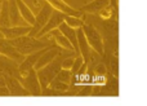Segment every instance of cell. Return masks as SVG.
I'll use <instances>...</instances> for the list:
<instances>
[{
	"instance_id": "obj_1",
	"label": "cell",
	"mask_w": 147,
	"mask_h": 106,
	"mask_svg": "<svg viewBox=\"0 0 147 106\" xmlns=\"http://www.w3.org/2000/svg\"><path fill=\"white\" fill-rule=\"evenodd\" d=\"M9 41H10V44L23 56H27V54H30V53L40 51V49H44V48H47V47L54 44L48 40H44L43 38L39 39V38L30 36V35L18 36V38H16V39H10Z\"/></svg>"
},
{
	"instance_id": "obj_2",
	"label": "cell",
	"mask_w": 147,
	"mask_h": 106,
	"mask_svg": "<svg viewBox=\"0 0 147 106\" xmlns=\"http://www.w3.org/2000/svg\"><path fill=\"white\" fill-rule=\"evenodd\" d=\"M66 57L63 54H59L54 58L53 61L48 63V65L43 66L41 69H38L36 70V75H38V79H39V83L41 86V89L43 88H47L48 84L56 78L57 73L61 70V61L62 58Z\"/></svg>"
},
{
	"instance_id": "obj_3",
	"label": "cell",
	"mask_w": 147,
	"mask_h": 106,
	"mask_svg": "<svg viewBox=\"0 0 147 106\" xmlns=\"http://www.w3.org/2000/svg\"><path fill=\"white\" fill-rule=\"evenodd\" d=\"M81 30H83L85 39L88 41L89 47H90L93 51H96L98 54L103 56L105 53V39L101 35V33L98 31V29L94 25L89 22H84L81 26Z\"/></svg>"
},
{
	"instance_id": "obj_4",
	"label": "cell",
	"mask_w": 147,
	"mask_h": 106,
	"mask_svg": "<svg viewBox=\"0 0 147 106\" xmlns=\"http://www.w3.org/2000/svg\"><path fill=\"white\" fill-rule=\"evenodd\" d=\"M21 84L23 88L30 93V96H41V86L39 83L35 69H30L25 75L21 78Z\"/></svg>"
},
{
	"instance_id": "obj_5",
	"label": "cell",
	"mask_w": 147,
	"mask_h": 106,
	"mask_svg": "<svg viewBox=\"0 0 147 106\" xmlns=\"http://www.w3.org/2000/svg\"><path fill=\"white\" fill-rule=\"evenodd\" d=\"M52 12H53V8L45 1L43 5V8L35 14V21H34L32 26H31V29H30V33H28L27 35L36 36V34H38L39 31L44 27V25L47 23V21H48L49 16L52 14Z\"/></svg>"
},
{
	"instance_id": "obj_6",
	"label": "cell",
	"mask_w": 147,
	"mask_h": 106,
	"mask_svg": "<svg viewBox=\"0 0 147 106\" xmlns=\"http://www.w3.org/2000/svg\"><path fill=\"white\" fill-rule=\"evenodd\" d=\"M63 18H65V14H63V13H61V12H58V10L53 9V12H52V14L49 16L48 21H47V23L44 25V27L41 29V30L39 31L38 34H36L35 38H41V36L45 35L47 33H49V31H52V30H54V29H57L62 22H63Z\"/></svg>"
},
{
	"instance_id": "obj_7",
	"label": "cell",
	"mask_w": 147,
	"mask_h": 106,
	"mask_svg": "<svg viewBox=\"0 0 147 106\" xmlns=\"http://www.w3.org/2000/svg\"><path fill=\"white\" fill-rule=\"evenodd\" d=\"M0 54L7 56L8 58L16 61L18 65H20L23 61V58H25V56L21 54V53L10 44V41L5 38H0Z\"/></svg>"
},
{
	"instance_id": "obj_8",
	"label": "cell",
	"mask_w": 147,
	"mask_h": 106,
	"mask_svg": "<svg viewBox=\"0 0 147 106\" xmlns=\"http://www.w3.org/2000/svg\"><path fill=\"white\" fill-rule=\"evenodd\" d=\"M0 74L14 76L18 80H21V75L20 71H18V63L3 54H0Z\"/></svg>"
},
{
	"instance_id": "obj_9",
	"label": "cell",
	"mask_w": 147,
	"mask_h": 106,
	"mask_svg": "<svg viewBox=\"0 0 147 106\" xmlns=\"http://www.w3.org/2000/svg\"><path fill=\"white\" fill-rule=\"evenodd\" d=\"M4 80H5V86H7L8 91H9L10 96H30L27 91L23 88V86L21 84V82L17 78L10 75H4Z\"/></svg>"
},
{
	"instance_id": "obj_10",
	"label": "cell",
	"mask_w": 147,
	"mask_h": 106,
	"mask_svg": "<svg viewBox=\"0 0 147 106\" xmlns=\"http://www.w3.org/2000/svg\"><path fill=\"white\" fill-rule=\"evenodd\" d=\"M51 5L53 9L58 10V12L63 13V14H69V16H76V17H81L83 13L79 9H75L74 7H71L70 4H67L65 0H44Z\"/></svg>"
},
{
	"instance_id": "obj_11",
	"label": "cell",
	"mask_w": 147,
	"mask_h": 106,
	"mask_svg": "<svg viewBox=\"0 0 147 106\" xmlns=\"http://www.w3.org/2000/svg\"><path fill=\"white\" fill-rule=\"evenodd\" d=\"M31 26L26 25V26H8V27H0V31H1L3 36L8 40L10 39H16L18 36L22 35H27L30 33Z\"/></svg>"
},
{
	"instance_id": "obj_12",
	"label": "cell",
	"mask_w": 147,
	"mask_h": 106,
	"mask_svg": "<svg viewBox=\"0 0 147 106\" xmlns=\"http://www.w3.org/2000/svg\"><path fill=\"white\" fill-rule=\"evenodd\" d=\"M8 12H9L10 26H26L27 25V23L23 21V18L21 17L16 0H8Z\"/></svg>"
},
{
	"instance_id": "obj_13",
	"label": "cell",
	"mask_w": 147,
	"mask_h": 106,
	"mask_svg": "<svg viewBox=\"0 0 147 106\" xmlns=\"http://www.w3.org/2000/svg\"><path fill=\"white\" fill-rule=\"evenodd\" d=\"M57 29H58V30L61 31V33L63 34L65 36H66L67 40H69L70 43H71V46H72V48H74V51H75V53H76V54H79V48H78V35H76V29L70 27V26H67L65 22H62Z\"/></svg>"
},
{
	"instance_id": "obj_14",
	"label": "cell",
	"mask_w": 147,
	"mask_h": 106,
	"mask_svg": "<svg viewBox=\"0 0 147 106\" xmlns=\"http://www.w3.org/2000/svg\"><path fill=\"white\" fill-rule=\"evenodd\" d=\"M110 4V0H92L89 1L88 4L83 5L80 8V12L81 13H88V14H97L101 9H103L105 7Z\"/></svg>"
},
{
	"instance_id": "obj_15",
	"label": "cell",
	"mask_w": 147,
	"mask_h": 106,
	"mask_svg": "<svg viewBox=\"0 0 147 106\" xmlns=\"http://www.w3.org/2000/svg\"><path fill=\"white\" fill-rule=\"evenodd\" d=\"M76 35H78V48H79V54L83 57L84 62H86V60H88V56L89 53H90V47H89L88 41H86L85 39V35H84L83 30H81V27L76 29Z\"/></svg>"
},
{
	"instance_id": "obj_16",
	"label": "cell",
	"mask_w": 147,
	"mask_h": 106,
	"mask_svg": "<svg viewBox=\"0 0 147 106\" xmlns=\"http://www.w3.org/2000/svg\"><path fill=\"white\" fill-rule=\"evenodd\" d=\"M16 3H17L18 10H20V14H21V17L23 18V21H25L27 25L32 26L34 21H35V14H34L30 8L23 3V0H16Z\"/></svg>"
},
{
	"instance_id": "obj_17",
	"label": "cell",
	"mask_w": 147,
	"mask_h": 106,
	"mask_svg": "<svg viewBox=\"0 0 147 106\" xmlns=\"http://www.w3.org/2000/svg\"><path fill=\"white\" fill-rule=\"evenodd\" d=\"M107 56V63H106V67H107V73L111 74L114 76L119 75V58L115 54H103Z\"/></svg>"
},
{
	"instance_id": "obj_18",
	"label": "cell",
	"mask_w": 147,
	"mask_h": 106,
	"mask_svg": "<svg viewBox=\"0 0 147 106\" xmlns=\"http://www.w3.org/2000/svg\"><path fill=\"white\" fill-rule=\"evenodd\" d=\"M0 5V27H8L10 26L9 12H8V0H3Z\"/></svg>"
},
{
	"instance_id": "obj_19",
	"label": "cell",
	"mask_w": 147,
	"mask_h": 106,
	"mask_svg": "<svg viewBox=\"0 0 147 106\" xmlns=\"http://www.w3.org/2000/svg\"><path fill=\"white\" fill-rule=\"evenodd\" d=\"M48 87H49V88H52V89H54V91L63 92V93L66 94V96H71V93H70V91H69L70 84L63 83V82L58 80V79H56V78H54L53 80H52L51 83L48 84Z\"/></svg>"
},
{
	"instance_id": "obj_20",
	"label": "cell",
	"mask_w": 147,
	"mask_h": 106,
	"mask_svg": "<svg viewBox=\"0 0 147 106\" xmlns=\"http://www.w3.org/2000/svg\"><path fill=\"white\" fill-rule=\"evenodd\" d=\"M63 22L66 23L67 26L72 29H79L83 26L84 21L81 17H76V16H69V14H65V18H63Z\"/></svg>"
},
{
	"instance_id": "obj_21",
	"label": "cell",
	"mask_w": 147,
	"mask_h": 106,
	"mask_svg": "<svg viewBox=\"0 0 147 106\" xmlns=\"http://www.w3.org/2000/svg\"><path fill=\"white\" fill-rule=\"evenodd\" d=\"M23 3L30 8L31 12H32L34 14H36V13L43 8V5L45 1H44V0H23Z\"/></svg>"
},
{
	"instance_id": "obj_22",
	"label": "cell",
	"mask_w": 147,
	"mask_h": 106,
	"mask_svg": "<svg viewBox=\"0 0 147 106\" xmlns=\"http://www.w3.org/2000/svg\"><path fill=\"white\" fill-rule=\"evenodd\" d=\"M71 78H72L71 70H66V69H61L56 75V79H58V80L63 82V83H67V84L71 83Z\"/></svg>"
},
{
	"instance_id": "obj_23",
	"label": "cell",
	"mask_w": 147,
	"mask_h": 106,
	"mask_svg": "<svg viewBox=\"0 0 147 106\" xmlns=\"http://www.w3.org/2000/svg\"><path fill=\"white\" fill-rule=\"evenodd\" d=\"M83 63H84L83 57H81L80 54H76V56H75V58H74L72 67H71V73H72V75H75V74L78 73L79 69L81 67V65H83Z\"/></svg>"
},
{
	"instance_id": "obj_24",
	"label": "cell",
	"mask_w": 147,
	"mask_h": 106,
	"mask_svg": "<svg viewBox=\"0 0 147 106\" xmlns=\"http://www.w3.org/2000/svg\"><path fill=\"white\" fill-rule=\"evenodd\" d=\"M75 56H66V57L62 58L61 61V69H66V70H71L72 67V62Z\"/></svg>"
},
{
	"instance_id": "obj_25",
	"label": "cell",
	"mask_w": 147,
	"mask_h": 106,
	"mask_svg": "<svg viewBox=\"0 0 147 106\" xmlns=\"http://www.w3.org/2000/svg\"><path fill=\"white\" fill-rule=\"evenodd\" d=\"M10 93L8 91L7 86H0V97H9Z\"/></svg>"
},
{
	"instance_id": "obj_26",
	"label": "cell",
	"mask_w": 147,
	"mask_h": 106,
	"mask_svg": "<svg viewBox=\"0 0 147 106\" xmlns=\"http://www.w3.org/2000/svg\"><path fill=\"white\" fill-rule=\"evenodd\" d=\"M0 86H5V80H4V75L0 74Z\"/></svg>"
},
{
	"instance_id": "obj_27",
	"label": "cell",
	"mask_w": 147,
	"mask_h": 106,
	"mask_svg": "<svg viewBox=\"0 0 147 106\" xmlns=\"http://www.w3.org/2000/svg\"><path fill=\"white\" fill-rule=\"evenodd\" d=\"M0 38H4V36H3V34H1V31H0Z\"/></svg>"
},
{
	"instance_id": "obj_28",
	"label": "cell",
	"mask_w": 147,
	"mask_h": 106,
	"mask_svg": "<svg viewBox=\"0 0 147 106\" xmlns=\"http://www.w3.org/2000/svg\"><path fill=\"white\" fill-rule=\"evenodd\" d=\"M0 5H1V3H0Z\"/></svg>"
},
{
	"instance_id": "obj_29",
	"label": "cell",
	"mask_w": 147,
	"mask_h": 106,
	"mask_svg": "<svg viewBox=\"0 0 147 106\" xmlns=\"http://www.w3.org/2000/svg\"><path fill=\"white\" fill-rule=\"evenodd\" d=\"M0 1H3V0H0Z\"/></svg>"
}]
</instances>
